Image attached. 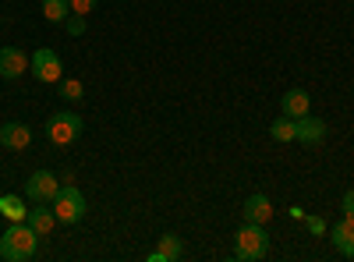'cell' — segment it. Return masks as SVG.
Instances as JSON below:
<instances>
[{
	"mask_svg": "<svg viewBox=\"0 0 354 262\" xmlns=\"http://www.w3.org/2000/svg\"><path fill=\"white\" fill-rule=\"evenodd\" d=\"M36 245H39V234L28 223H11L4 234H0V259L8 262H28L36 255Z\"/></svg>",
	"mask_w": 354,
	"mask_h": 262,
	"instance_id": "6da1fadb",
	"label": "cell"
},
{
	"mask_svg": "<svg viewBox=\"0 0 354 262\" xmlns=\"http://www.w3.org/2000/svg\"><path fill=\"white\" fill-rule=\"evenodd\" d=\"M266 252H270V234H266L262 223H248L234 234V259L238 262H259L266 259Z\"/></svg>",
	"mask_w": 354,
	"mask_h": 262,
	"instance_id": "7a4b0ae2",
	"label": "cell"
},
{
	"mask_svg": "<svg viewBox=\"0 0 354 262\" xmlns=\"http://www.w3.org/2000/svg\"><path fill=\"white\" fill-rule=\"evenodd\" d=\"M82 131H85V121L78 118L75 110H61V113H53V118L46 121V138L53 145H71V142H78Z\"/></svg>",
	"mask_w": 354,
	"mask_h": 262,
	"instance_id": "3957f363",
	"label": "cell"
},
{
	"mask_svg": "<svg viewBox=\"0 0 354 262\" xmlns=\"http://www.w3.org/2000/svg\"><path fill=\"white\" fill-rule=\"evenodd\" d=\"M53 213H57V223H78L82 216H85V195L78 191V188H71V185H64V188H57V195H53Z\"/></svg>",
	"mask_w": 354,
	"mask_h": 262,
	"instance_id": "277c9868",
	"label": "cell"
},
{
	"mask_svg": "<svg viewBox=\"0 0 354 262\" xmlns=\"http://www.w3.org/2000/svg\"><path fill=\"white\" fill-rule=\"evenodd\" d=\"M28 71L36 75V82H43V85H57L64 78V64H61V57H57L53 50H36L32 57H28Z\"/></svg>",
	"mask_w": 354,
	"mask_h": 262,
	"instance_id": "5b68a950",
	"label": "cell"
},
{
	"mask_svg": "<svg viewBox=\"0 0 354 262\" xmlns=\"http://www.w3.org/2000/svg\"><path fill=\"white\" fill-rule=\"evenodd\" d=\"M57 188H61V181H57L50 170H36V174H28V181H25V202H53Z\"/></svg>",
	"mask_w": 354,
	"mask_h": 262,
	"instance_id": "8992f818",
	"label": "cell"
},
{
	"mask_svg": "<svg viewBox=\"0 0 354 262\" xmlns=\"http://www.w3.org/2000/svg\"><path fill=\"white\" fill-rule=\"evenodd\" d=\"M25 71H28V57H25L18 46H0V78L15 82V78H21Z\"/></svg>",
	"mask_w": 354,
	"mask_h": 262,
	"instance_id": "52a82bcc",
	"label": "cell"
},
{
	"mask_svg": "<svg viewBox=\"0 0 354 262\" xmlns=\"http://www.w3.org/2000/svg\"><path fill=\"white\" fill-rule=\"evenodd\" d=\"M326 138V121L322 118H312V113H305V118L294 121V142H305V145H315Z\"/></svg>",
	"mask_w": 354,
	"mask_h": 262,
	"instance_id": "ba28073f",
	"label": "cell"
},
{
	"mask_svg": "<svg viewBox=\"0 0 354 262\" xmlns=\"http://www.w3.org/2000/svg\"><path fill=\"white\" fill-rule=\"evenodd\" d=\"M330 241L344 259H354V216H344L340 223L330 227Z\"/></svg>",
	"mask_w": 354,
	"mask_h": 262,
	"instance_id": "9c48e42d",
	"label": "cell"
},
{
	"mask_svg": "<svg viewBox=\"0 0 354 262\" xmlns=\"http://www.w3.org/2000/svg\"><path fill=\"white\" fill-rule=\"evenodd\" d=\"M25 223H28V227H32L36 234L43 238V234H50V230L57 227V213H53V206H46V202H32V206H28Z\"/></svg>",
	"mask_w": 354,
	"mask_h": 262,
	"instance_id": "30bf717a",
	"label": "cell"
},
{
	"mask_svg": "<svg viewBox=\"0 0 354 262\" xmlns=\"http://www.w3.org/2000/svg\"><path fill=\"white\" fill-rule=\"evenodd\" d=\"M28 142H32V128L28 124H21V121L0 124V145H8V149H28Z\"/></svg>",
	"mask_w": 354,
	"mask_h": 262,
	"instance_id": "8fae6325",
	"label": "cell"
},
{
	"mask_svg": "<svg viewBox=\"0 0 354 262\" xmlns=\"http://www.w3.org/2000/svg\"><path fill=\"white\" fill-rule=\"evenodd\" d=\"M241 213H245L248 223H262V227H266V223L273 220V202H270V195H262V191H259V195H248V202H245Z\"/></svg>",
	"mask_w": 354,
	"mask_h": 262,
	"instance_id": "7c38bea8",
	"label": "cell"
},
{
	"mask_svg": "<svg viewBox=\"0 0 354 262\" xmlns=\"http://www.w3.org/2000/svg\"><path fill=\"white\" fill-rule=\"evenodd\" d=\"M308 106H312V96H308L305 89H287V93L280 96V110L287 113V118H294V121L305 118Z\"/></svg>",
	"mask_w": 354,
	"mask_h": 262,
	"instance_id": "4fadbf2b",
	"label": "cell"
},
{
	"mask_svg": "<svg viewBox=\"0 0 354 262\" xmlns=\"http://www.w3.org/2000/svg\"><path fill=\"white\" fill-rule=\"evenodd\" d=\"M0 216L8 223H25V216H28L25 198L21 195H0Z\"/></svg>",
	"mask_w": 354,
	"mask_h": 262,
	"instance_id": "5bb4252c",
	"label": "cell"
},
{
	"mask_svg": "<svg viewBox=\"0 0 354 262\" xmlns=\"http://www.w3.org/2000/svg\"><path fill=\"white\" fill-rule=\"evenodd\" d=\"M181 252H185L181 238H177V234H163L160 238V248L149 255V262H174V259H181Z\"/></svg>",
	"mask_w": 354,
	"mask_h": 262,
	"instance_id": "9a60e30c",
	"label": "cell"
},
{
	"mask_svg": "<svg viewBox=\"0 0 354 262\" xmlns=\"http://www.w3.org/2000/svg\"><path fill=\"white\" fill-rule=\"evenodd\" d=\"M68 15H71V4H68V0H43V18H46V21L64 25Z\"/></svg>",
	"mask_w": 354,
	"mask_h": 262,
	"instance_id": "2e32d148",
	"label": "cell"
},
{
	"mask_svg": "<svg viewBox=\"0 0 354 262\" xmlns=\"http://www.w3.org/2000/svg\"><path fill=\"white\" fill-rule=\"evenodd\" d=\"M270 138H273V142H294V118L280 113V118L270 124Z\"/></svg>",
	"mask_w": 354,
	"mask_h": 262,
	"instance_id": "e0dca14e",
	"label": "cell"
},
{
	"mask_svg": "<svg viewBox=\"0 0 354 262\" xmlns=\"http://www.w3.org/2000/svg\"><path fill=\"white\" fill-rule=\"evenodd\" d=\"M57 85H61V96H64L68 103H78V100L85 96V85H82L78 78H61Z\"/></svg>",
	"mask_w": 354,
	"mask_h": 262,
	"instance_id": "ac0fdd59",
	"label": "cell"
},
{
	"mask_svg": "<svg viewBox=\"0 0 354 262\" xmlns=\"http://www.w3.org/2000/svg\"><path fill=\"white\" fill-rule=\"evenodd\" d=\"M68 4H71V15H93L96 8H100V0H68Z\"/></svg>",
	"mask_w": 354,
	"mask_h": 262,
	"instance_id": "d6986e66",
	"label": "cell"
},
{
	"mask_svg": "<svg viewBox=\"0 0 354 262\" xmlns=\"http://www.w3.org/2000/svg\"><path fill=\"white\" fill-rule=\"evenodd\" d=\"M64 28H68L71 36H82L85 32V15H68L64 18Z\"/></svg>",
	"mask_w": 354,
	"mask_h": 262,
	"instance_id": "ffe728a7",
	"label": "cell"
},
{
	"mask_svg": "<svg viewBox=\"0 0 354 262\" xmlns=\"http://www.w3.org/2000/svg\"><path fill=\"white\" fill-rule=\"evenodd\" d=\"M305 227L312 230V234H326V220L322 216H305Z\"/></svg>",
	"mask_w": 354,
	"mask_h": 262,
	"instance_id": "44dd1931",
	"label": "cell"
},
{
	"mask_svg": "<svg viewBox=\"0 0 354 262\" xmlns=\"http://www.w3.org/2000/svg\"><path fill=\"white\" fill-rule=\"evenodd\" d=\"M340 206H344V216H354V188L344 191V202H340Z\"/></svg>",
	"mask_w": 354,
	"mask_h": 262,
	"instance_id": "7402d4cb",
	"label": "cell"
}]
</instances>
